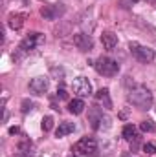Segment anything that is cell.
<instances>
[{
    "mask_svg": "<svg viewBox=\"0 0 156 157\" xmlns=\"http://www.w3.org/2000/svg\"><path fill=\"white\" fill-rule=\"evenodd\" d=\"M51 73H53L55 77H61V78H63V75H64V71H63V70H57V68H53Z\"/></svg>",
    "mask_w": 156,
    "mask_h": 157,
    "instance_id": "7402d4cb",
    "label": "cell"
},
{
    "mask_svg": "<svg viewBox=\"0 0 156 157\" xmlns=\"http://www.w3.org/2000/svg\"><path fill=\"white\" fill-rule=\"evenodd\" d=\"M149 2H156V0H149Z\"/></svg>",
    "mask_w": 156,
    "mask_h": 157,
    "instance_id": "d4e9b609",
    "label": "cell"
},
{
    "mask_svg": "<svg viewBox=\"0 0 156 157\" xmlns=\"http://www.w3.org/2000/svg\"><path fill=\"white\" fill-rule=\"evenodd\" d=\"M140 128H142L143 132H154V130H156L154 122H153L151 119H147V121H142V124H140Z\"/></svg>",
    "mask_w": 156,
    "mask_h": 157,
    "instance_id": "e0dca14e",
    "label": "cell"
},
{
    "mask_svg": "<svg viewBox=\"0 0 156 157\" xmlns=\"http://www.w3.org/2000/svg\"><path fill=\"white\" fill-rule=\"evenodd\" d=\"M72 88H74V91L77 93L79 97H90V95H92V82H90L86 77L74 78Z\"/></svg>",
    "mask_w": 156,
    "mask_h": 157,
    "instance_id": "ba28073f",
    "label": "cell"
},
{
    "mask_svg": "<svg viewBox=\"0 0 156 157\" xmlns=\"http://www.w3.org/2000/svg\"><path fill=\"white\" fill-rule=\"evenodd\" d=\"M66 13V6L64 4H48L44 7H40V15L46 20H57Z\"/></svg>",
    "mask_w": 156,
    "mask_h": 157,
    "instance_id": "52a82bcc",
    "label": "cell"
},
{
    "mask_svg": "<svg viewBox=\"0 0 156 157\" xmlns=\"http://www.w3.org/2000/svg\"><path fill=\"white\" fill-rule=\"evenodd\" d=\"M57 97H59V99H66V97H68L66 90H63V88H61V90H57Z\"/></svg>",
    "mask_w": 156,
    "mask_h": 157,
    "instance_id": "44dd1931",
    "label": "cell"
},
{
    "mask_svg": "<svg viewBox=\"0 0 156 157\" xmlns=\"http://www.w3.org/2000/svg\"><path fill=\"white\" fill-rule=\"evenodd\" d=\"M84 108H86V104H84L83 99H74V101L68 102V112L74 113V115H81L84 112Z\"/></svg>",
    "mask_w": 156,
    "mask_h": 157,
    "instance_id": "9a60e30c",
    "label": "cell"
},
{
    "mask_svg": "<svg viewBox=\"0 0 156 157\" xmlns=\"http://www.w3.org/2000/svg\"><path fill=\"white\" fill-rule=\"evenodd\" d=\"M24 20H26V13H13V15H9L7 26L17 31V29H20L24 26Z\"/></svg>",
    "mask_w": 156,
    "mask_h": 157,
    "instance_id": "7c38bea8",
    "label": "cell"
},
{
    "mask_svg": "<svg viewBox=\"0 0 156 157\" xmlns=\"http://www.w3.org/2000/svg\"><path fill=\"white\" fill-rule=\"evenodd\" d=\"M125 157H132V155H130V154H127V155H125Z\"/></svg>",
    "mask_w": 156,
    "mask_h": 157,
    "instance_id": "cb8c5ba5",
    "label": "cell"
},
{
    "mask_svg": "<svg viewBox=\"0 0 156 157\" xmlns=\"http://www.w3.org/2000/svg\"><path fill=\"white\" fill-rule=\"evenodd\" d=\"M96 101L99 104H103V108H112V99H110V93L107 88H103L96 93Z\"/></svg>",
    "mask_w": 156,
    "mask_h": 157,
    "instance_id": "5bb4252c",
    "label": "cell"
},
{
    "mask_svg": "<svg viewBox=\"0 0 156 157\" xmlns=\"http://www.w3.org/2000/svg\"><path fill=\"white\" fill-rule=\"evenodd\" d=\"M129 102L142 108V110H145V108H149L153 104V93H151V90L147 86H136V88H132L129 91Z\"/></svg>",
    "mask_w": 156,
    "mask_h": 157,
    "instance_id": "6da1fadb",
    "label": "cell"
},
{
    "mask_svg": "<svg viewBox=\"0 0 156 157\" xmlns=\"http://www.w3.org/2000/svg\"><path fill=\"white\" fill-rule=\"evenodd\" d=\"M74 130H76V124H74V122L63 121V122H59V126H57V130H55V135H57V139H61V137H66L68 133H72Z\"/></svg>",
    "mask_w": 156,
    "mask_h": 157,
    "instance_id": "4fadbf2b",
    "label": "cell"
},
{
    "mask_svg": "<svg viewBox=\"0 0 156 157\" xmlns=\"http://www.w3.org/2000/svg\"><path fill=\"white\" fill-rule=\"evenodd\" d=\"M132 2H138V0H132Z\"/></svg>",
    "mask_w": 156,
    "mask_h": 157,
    "instance_id": "484cf974",
    "label": "cell"
},
{
    "mask_svg": "<svg viewBox=\"0 0 156 157\" xmlns=\"http://www.w3.org/2000/svg\"><path fill=\"white\" fill-rule=\"evenodd\" d=\"M143 152L147 155H153V154H156V146L153 143H147V144H143Z\"/></svg>",
    "mask_w": 156,
    "mask_h": 157,
    "instance_id": "ffe728a7",
    "label": "cell"
},
{
    "mask_svg": "<svg viewBox=\"0 0 156 157\" xmlns=\"http://www.w3.org/2000/svg\"><path fill=\"white\" fill-rule=\"evenodd\" d=\"M50 88V80L46 77H33L30 80V91L35 95H44Z\"/></svg>",
    "mask_w": 156,
    "mask_h": 157,
    "instance_id": "9c48e42d",
    "label": "cell"
},
{
    "mask_svg": "<svg viewBox=\"0 0 156 157\" xmlns=\"http://www.w3.org/2000/svg\"><path fill=\"white\" fill-rule=\"evenodd\" d=\"M33 106H35V104H33L31 101H28V99H26V101H22V113L31 112V110H33Z\"/></svg>",
    "mask_w": 156,
    "mask_h": 157,
    "instance_id": "d6986e66",
    "label": "cell"
},
{
    "mask_svg": "<svg viewBox=\"0 0 156 157\" xmlns=\"http://www.w3.org/2000/svg\"><path fill=\"white\" fill-rule=\"evenodd\" d=\"M129 49H130L132 57H134L136 60L143 62V64H149V62H153L156 59L154 49L149 48V46H143V44H140V42H129Z\"/></svg>",
    "mask_w": 156,
    "mask_h": 157,
    "instance_id": "277c9868",
    "label": "cell"
},
{
    "mask_svg": "<svg viewBox=\"0 0 156 157\" xmlns=\"http://www.w3.org/2000/svg\"><path fill=\"white\" fill-rule=\"evenodd\" d=\"M101 42H103V48H105V49L112 51V49L117 46V35L114 33V31H103Z\"/></svg>",
    "mask_w": 156,
    "mask_h": 157,
    "instance_id": "8fae6325",
    "label": "cell"
},
{
    "mask_svg": "<svg viewBox=\"0 0 156 157\" xmlns=\"http://www.w3.org/2000/svg\"><path fill=\"white\" fill-rule=\"evenodd\" d=\"M88 121H90V124H92V128H94L96 132H107V130L112 126L110 115L105 113V112L99 110V108H92V110L88 112Z\"/></svg>",
    "mask_w": 156,
    "mask_h": 157,
    "instance_id": "3957f363",
    "label": "cell"
},
{
    "mask_svg": "<svg viewBox=\"0 0 156 157\" xmlns=\"http://www.w3.org/2000/svg\"><path fill=\"white\" fill-rule=\"evenodd\" d=\"M44 42H46L44 35L39 33V31H33V33H30L28 37H24V40H22L20 46H18V49H20L22 53H28V51H33V49L40 48Z\"/></svg>",
    "mask_w": 156,
    "mask_h": 157,
    "instance_id": "8992f818",
    "label": "cell"
},
{
    "mask_svg": "<svg viewBox=\"0 0 156 157\" xmlns=\"http://www.w3.org/2000/svg\"><path fill=\"white\" fill-rule=\"evenodd\" d=\"M40 126H42V130H44V132H50V130L53 128V117L46 115V117L42 119V124H40Z\"/></svg>",
    "mask_w": 156,
    "mask_h": 157,
    "instance_id": "ac0fdd59",
    "label": "cell"
},
{
    "mask_svg": "<svg viewBox=\"0 0 156 157\" xmlns=\"http://www.w3.org/2000/svg\"><path fill=\"white\" fill-rule=\"evenodd\" d=\"M123 137H125L127 141H136V139H138V130H136V126L125 124V126H123Z\"/></svg>",
    "mask_w": 156,
    "mask_h": 157,
    "instance_id": "2e32d148",
    "label": "cell"
},
{
    "mask_svg": "<svg viewBox=\"0 0 156 157\" xmlns=\"http://www.w3.org/2000/svg\"><path fill=\"white\" fill-rule=\"evenodd\" d=\"M94 68L103 77H114V75L119 73V64H117L114 59H110V57H99L94 62Z\"/></svg>",
    "mask_w": 156,
    "mask_h": 157,
    "instance_id": "5b68a950",
    "label": "cell"
},
{
    "mask_svg": "<svg viewBox=\"0 0 156 157\" xmlns=\"http://www.w3.org/2000/svg\"><path fill=\"white\" fill-rule=\"evenodd\" d=\"M74 46L81 51H90L94 42L90 39V35H86V33H76L74 35Z\"/></svg>",
    "mask_w": 156,
    "mask_h": 157,
    "instance_id": "30bf717a",
    "label": "cell"
},
{
    "mask_svg": "<svg viewBox=\"0 0 156 157\" xmlns=\"http://www.w3.org/2000/svg\"><path fill=\"white\" fill-rule=\"evenodd\" d=\"M9 133H11V135H15V133H18V128H9Z\"/></svg>",
    "mask_w": 156,
    "mask_h": 157,
    "instance_id": "603a6c76",
    "label": "cell"
},
{
    "mask_svg": "<svg viewBox=\"0 0 156 157\" xmlns=\"http://www.w3.org/2000/svg\"><path fill=\"white\" fill-rule=\"evenodd\" d=\"M76 157H97L99 155V144L94 137H83L74 146Z\"/></svg>",
    "mask_w": 156,
    "mask_h": 157,
    "instance_id": "7a4b0ae2",
    "label": "cell"
}]
</instances>
